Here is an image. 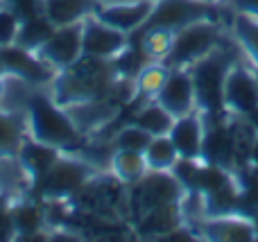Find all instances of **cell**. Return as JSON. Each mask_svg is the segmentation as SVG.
<instances>
[{
    "label": "cell",
    "mask_w": 258,
    "mask_h": 242,
    "mask_svg": "<svg viewBox=\"0 0 258 242\" xmlns=\"http://www.w3.org/2000/svg\"><path fill=\"white\" fill-rule=\"evenodd\" d=\"M118 75L113 59H98L82 54L71 68L54 72V102L63 109L104 100L116 89Z\"/></svg>",
    "instance_id": "1"
},
{
    "label": "cell",
    "mask_w": 258,
    "mask_h": 242,
    "mask_svg": "<svg viewBox=\"0 0 258 242\" xmlns=\"http://www.w3.org/2000/svg\"><path fill=\"white\" fill-rule=\"evenodd\" d=\"M27 127H30V138L52 145L61 152L77 149L84 143V136H82V129L77 127L75 118L61 104H57L45 95H32L30 98Z\"/></svg>",
    "instance_id": "2"
},
{
    "label": "cell",
    "mask_w": 258,
    "mask_h": 242,
    "mask_svg": "<svg viewBox=\"0 0 258 242\" xmlns=\"http://www.w3.org/2000/svg\"><path fill=\"white\" fill-rule=\"evenodd\" d=\"M233 61H236L233 52L215 48L213 52H209L206 57H202L200 61L188 68L192 89H195V107L204 116H218L220 111H224V77H227Z\"/></svg>",
    "instance_id": "3"
},
{
    "label": "cell",
    "mask_w": 258,
    "mask_h": 242,
    "mask_svg": "<svg viewBox=\"0 0 258 242\" xmlns=\"http://www.w3.org/2000/svg\"><path fill=\"white\" fill-rule=\"evenodd\" d=\"M93 168L86 161L71 156H59L54 166L45 172V177L39 184L32 186L36 197L52 204H61L66 199H73L84 190V186L93 179Z\"/></svg>",
    "instance_id": "4"
},
{
    "label": "cell",
    "mask_w": 258,
    "mask_h": 242,
    "mask_svg": "<svg viewBox=\"0 0 258 242\" xmlns=\"http://www.w3.org/2000/svg\"><path fill=\"white\" fill-rule=\"evenodd\" d=\"M220 43H222V39H220V30L215 23H211L209 18L195 21L174 34L170 52L165 54L163 63L168 68H190L202 57L220 48Z\"/></svg>",
    "instance_id": "5"
},
{
    "label": "cell",
    "mask_w": 258,
    "mask_h": 242,
    "mask_svg": "<svg viewBox=\"0 0 258 242\" xmlns=\"http://www.w3.org/2000/svg\"><path fill=\"white\" fill-rule=\"evenodd\" d=\"M211 12H213V5H204L200 0H159L154 3V9L147 16V21L134 34H129V39H136L152 30H165L177 34L181 27L209 18Z\"/></svg>",
    "instance_id": "6"
},
{
    "label": "cell",
    "mask_w": 258,
    "mask_h": 242,
    "mask_svg": "<svg viewBox=\"0 0 258 242\" xmlns=\"http://www.w3.org/2000/svg\"><path fill=\"white\" fill-rule=\"evenodd\" d=\"M132 188H134V206H136V211L141 215L161 211V208L179 206V202L186 197L183 186L170 172L150 170V175H145Z\"/></svg>",
    "instance_id": "7"
},
{
    "label": "cell",
    "mask_w": 258,
    "mask_h": 242,
    "mask_svg": "<svg viewBox=\"0 0 258 242\" xmlns=\"http://www.w3.org/2000/svg\"><path fill=\"white\" fill-rule=\"evenodd\" d=\"M224 111L233 116H251L258 111V79L256 72L245 68L242 63L233 61L224 77L222 91Z\"/></svg>",
    "instance_id": "8"
},
{
    "label": "cell",
    "mask_w": 258,
    "mask_h": 242,
    "mask_svg": "<svg viewBox=\"0 0 258 242\" xmlns=\"http://www.w3.org/2000/svg\"><path fill=\"white\" fill-rule=\"evenodd\" d=\"M36 54H39L54 72L71 68L73 63L84 54V50H82V23L57 27V30L52 32V36L36 50Z\"/></svg>",
    "instance_id": "9"
},
{
    "label": "cell",
    "mask_w": 258,
    "mask_h": 242,
    "mask_svg": "<svg viewBox=\"0 0 258 242\" xmlns=\"http://www.w3.org/2000/svg\"><path fill=\"white\" fill-rule=\"evenodd\" d=\"M129 45V34L89 16L82 21V50L86 57L116 59Z\"/></svg>",
    "instance_id": "10"
},
{
    "label": "cell",
    "mask_w": 258,
    "mask_h": 242,
    "mask_svg": "<svg viewBox=\"0 0 258 242\" xmlns=\"http://www.w3.org/2000/svg\"><path fill=\"white\" fill-rule=\"evenodd\" d=\"M0 61H3V75H12L27 84H48L54 79V70L39 54L16 43L0 48Z\"/></svg>",
    "instance_id": "11"
},
{
    "label": "cell",
    "mask_w": 258,
    "mask_h": 242,
    "mask_svg": "<svg viewBox=\"0 0 258 242\" xmlns=\"http://www.w3.org/2000/svg\"><path fill=\"white\" fill-rule=\"evenodd\" d=\"M154 102H159L174 118L192 113V109H195V89H192L190 70L188 68H170L163 86L154 95Z\"/></svg>",
    "instance_id": "12"
},
{
    "label": "cell",
    "mask_w": 258,
    "mask_h": 242,
    "mask_svg": "<svg viewBox=\"0 0 258 242\" xmlns=\"http://www.w3.org/2000/svg\"><path fill=\"white\" fill-rule=\"evenodd\" d=\"M154 9L152 0H136V3H113L104 5V7H95L93 16L98 21L107 23V25L116 27V30L125 32V34H134L143 23L147 21V16Z\"/></svg>",
    "instance_id": "13"
},
{
    "label": "cell",
    "mask_w": 258,
    "mask_h": 242,
    "mask_svg": "<svg viewBox=\"0 0 258 242\" xmlns=\"http://www.w3.org/2000/svg\"><path fill=\"white\" fill-rule=\"evenodd\" d=\"M204 120L195 113H186L181 118H174V125L170 129V140L177 149L179 158L188 161H200L202 147H204Z\"/></svg>",
    "instance_id": "14"
},
{
    "label": "cell",
    "mask_w": 258,
    "mask_h": 242,
    "mask_svg": "<svg viewBox=\"0 0 258 242\" xmlns=\"http://www.w3.org/2000/svg\"><path fill=\"white\" fill-rule=\"evenodd\" d=\"M61 156V149L52 147V145H45V143H39L34 138H25L18 149L16 158L21 163V168L25 170L27 179L30 184H39L41 179L45 177V172L54 166V161Z\"/></svg>",
    "instance_id": "15"
},
{
    "label": "cell",
    "mask_w": 258,
    "mask_h": 242,
    "mask_svg": "<svg viewBox=\"0 0 258 242\" xmlns=\"http://www.w3.org/2000/svg\"><path fill=\"white\" fill-rule=\"evenodd\" d=\"M202 233L206 240L215 242H236V240H254L258 238V229L245 215H220L211 217L202 224Z\"/></svg>",
    "instance_id": "16"
},
{
    "label": "cell",
    "mask_w": 258,
    "mask_h": 242,
    "mask_svg": "<svg viewBox=\"0 0 258 242\" xmlns=\"http://www.w3.org/2000/svg\"><path fill=\"white\" fill-rule=\"evenodd\" d=\"M95 7H98L95 0H43V16L54 27L75 25L93 16Z\"/></svg>",
    "instance_id": "17"
},
{
    "label": "cell",
    "mask_w": 258,
    "mask_h": 242,
    "mask_svg": "<svg viewBox=\"0 0 258 242\" xmlns=\"http://www.w3.org/2000/svg\"><path fill=\"white\" fill-rule=\"evenodd\" d=\"M236 156V138L229 134L227 129H209L204 134V147H202L200 161L211 163V166H220L227 170L229 163Z\"/></svg>",
    "instance_id": "18"
},
{
    "label": "cell",
    "mask_w": 258,
    "mask_h": 242,
    "mask_svg": "<svg viewBox=\"0 0 258 242\" xmlns=\"http://www.w3.org/2000/svg\"><path fill=\"white\" fill-rule=\"evenodd\" d=\"M111 170L120 184L132 188L134 184L147 175V163L143 152H132V149H116L111 156Z\"/></svg>",
    "instance_id": "19"
},
{
    "label": "cell",
    "mask_w": 258,
    "mask_h": 242,
    "mask_svg": "<svg viewBox=\"0 0 258 242\" xmlns=\"http://www.w3.org/2000/svg\"><path fill=\"white\" fill-rule=\"evenodd\" d=\"M12 222L16 238L21 240L39 238V231L43 229V211L34 202L12 204Z\"/></svg>",
    "instance_id": "20"
},
{
    "label": "cell",
    "mask_w": 258,
    "mask_h": 242,
    "mask_svg": "<svg viewBox=\"0 0 258 242\" xmlns=\"http://www.w3.org/2000/svg\"><path fill=\"white\" fill-rule=\"evenodd\" d=\"M143 156H145L147 170H154V172H172V168L179 161V154L168 134L154 136L150 140V145H147V149L143 152Z\"/></svg>",
    "instance_id": "21"
},
{
    "label": "cell",
    "mask_w": 258,
    "mask_h": 242,
    "mask_svg": "<svg viewBox=\"0 0 258 242\" xmlns=\"http://www.w3.org/2000/svg\"><path fill=\"white\" fill-rule=\"evenodd\" d=\"M25 140V125L16 113L0 111V158H16Z\"/></svg>",
    "instance_id": "22"
},
{
    "label": "cell",
    "mask_w": 258,
    "mask_h": 242,
    "mask_svg": "<svg viewBox=\"0 0 258 242\" xmlns=\"http://www.w3.org/2000/svg\"><path fill=\"white\" fill-rule=\"evenodd\" d=\"M54 30H57V27H54L43 14H39V16H34V18H27V21H23L21 27H18L16 45L36 52V50L52 36Z\"/></svg>",
    "instance_id": "23"
},
{
    "label": "cell",
    "mask_w": 258,
    "mask_h": 242,
    "mask_svg": "<svg viewBox=\"0 0 258 242\" xmlns=\"http://www.w3.org/2000/svg\"><path fill=\"white\" fill-rule=\"evenodd\" d=\"M134 125H138L141 129H145L152 136H165L170 134L174 125V116L168 113L159 102H150L134 116Z\"/></svg>",
    "instance_id": "24"
},
{
    "label": "cell",
    "mask_w": 258,
    "mask_h": 242,
    "mask_svg": "<svg viewBox=\"0 0 258 242\" xmlns=\"http://www.w3.org/2000/svg\"><path fill=\"white\" fill-rule=\"evenodd\" d=\"M233 32H236L238 43L251 59V63L258 68V18H251L247 14L236 12V21H233Z\"/></svg>",
    "instance_id": "25"
},
{
    "label": "cell",
    "mask_w": 258,
    "mask_h": 242,
    "mask_svg": "<svg viewBox=\"0 0 258 242\" xmlns=\"http://www.w3.org/2000/svg\"><path fill=\"white\" fill-rule=\"evenodd\" d=\"M170 68L163 61H150L141 72L136 75V91L141 98H152L159 93V89L163 86L165 77H168Z\"/></svg>",
    "instance_id": "26"
},
{
    "label": "cell",
    "mask_w": 258,
    "mask_h": 242,
    "mask_svg": "<svg viewBox=\"0 0 258 242\" xmlns=\"http://www.w3.org/2000/svg\"><path fill=\"white\" fill-rule=\"evenodd\" d=\"M152 138H154V136L147 134L145 129H141L138 125H134V122H132V125L122 127V129L118 131L116 138H113V145H116V149H132V152H145Z\"/></svg>",
    "instance_id": "27"
},
{
    "label": "cell",
    "mask_w": 258,
    "mask_h": 242,
    "mask_svg": "<svg viewBox=\"0 0 258 242\" xmlns=\"http://www.w3.org/2000/svg\"><path fill=\"white\" fill-rule=\"evenodd\" d=\"M3 7H7L12 14H16L18 21H27L39 14H43V0H3Z\"/></svg>",
    "instance_id": "28"
},
{
    "label": "cell",
    "mask_w": 258,
    "mask_h": 242,
    "mask_svg": "<svg viewBox=\"0 0 258 242\" xmlns=\"http://www.w3.org/2000/svg\"><path fill=\"white\" fill-rule=\"evenodd\" d=\"M18 27L21 21L16 18V14H12L7 7H0V48L16 43Z\"/></svg>",
    "instance_id": "29"
},
{
    "label": "cell",
    "mask_w": 258,
    "mask_h": 242,
    "mask_svg": "<svg viewBox=\"0 0 258 242\" xmlns=\"http://www.w3.org/2000/svg\"><path fill=\"white\" fill-rule=\"evenodd\" d=\"M16 238L14 233V222H12V204L7 197L0 195V242H9Z\"/></svg>",
    "instance_id": "30"
},
{
    "label": "cell",
    "mask_w": 258,
    "mask_h": 242,
    "mask_svg": "<svg viewBox=\"0 0 258 242\" xmlns=\"http://www.w3.org/2000/svg\"><path fill=\"white\" fill-rule=\"evenodd\" d=\"M231 7L238 14H247L251 18H258V0H231Z\"/></svg>",
    "instance_id": "31"
},
{
    "label": "cell",
    "mask_w": 258,
    "mask_h": 242,
    "mask_svg": "<svg viewBox=\"0 0 258 242\" xmlns=\"http://www.w3.org/2000/svg\"><path fill=\"white\" fill-rule=\"evenodd\" d=\"M254 170H258V140L254 145Z\"/></svg>",
    "instance_id": "32"
},
{
    "label": "cell",
    "mask_w": 258,
    "mask_h": 242,
    "mask_svg": "<svg viewBox=\"0 0 258 242\" xmlns=\"http://www.w3.org/2000/svg\"><path fill=\"white\" fill-rule=\"evenodd\" d=\"M3 91H5V79H3V72H0V98H3Z\"/></svg>",
    "instance_id": "33"
},
{
    "label": "cell",
    "mask_w": 258,
    "mask_h": 242,
    "mask_svg": "<svg viewBox=\"0 0 258 242\" xmlns=\"http://www.w3.org/2000/svg\"><path fill=\"white\" fill-rule=\"evenodd\" d=\"M200 3H204V5H215V3H220V0H200Z\"/></svg>",
    "instance_id": "34"
},
{
    "label": "cell",
    "mask_w": 258,
    "mask_h": 242,
    "mask_svg": "<svg viewBox=\"0 0 258 242\" xmlns=\"http://www.w3.org/2000/svg\"><path fill=\"white\" fill-rule=\"evenodd\" d=\"M0 72H3V61H0Z\"/></svg>",
    "instance_id": "35"
},
{
    "label": "cell",
    "mask_w": 258,
    "mask_h": 242,
    "mask_svg": "<svg viewBox=\"0 0 258 242\" xmlns=\"http://www.w3.org/2000/svg\"><path fill=\"white\" fill-rule=\"evenodd\" d=\"M256 79H258V68H256Z\"/></svg>",
    "instance_id": "36"
}]
</instances>
